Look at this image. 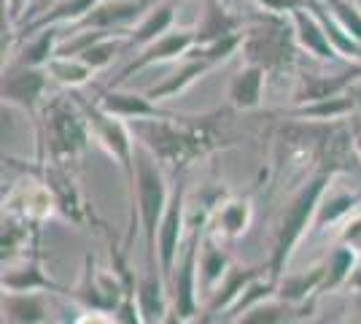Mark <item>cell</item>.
Segmentation results:
<instances>
[{
    "mask_svg": "<svg viewBox=\"0 0 361 324\" xmlns=\"http://www.w3.org/2000/svg\"><path fill=\"white\" fill-rule=\"evenodd\" d=\"M232 32H240V19L226 14L224 3H211L205 16H202V22H200V28H197V47L213 44V41L226 38Z\"/></svg>",
    "mask_w": 361,
    "mask_h": 324,
    "instance_id": "83f0119b",
    "label": "cell"
},
{
    "mask_svg": "<svg viewBox=\"0 0 361 324\" xmlns=\"http://www.w3.org/2000/svg\"><path fill=\"white\" fill-rule=\"evenodd\" d=\"M137 306L146 324H162L165 316L173 308L167 281L162 278V270H146V276L137 284Z\"/></svg>",
    "mask_w": 361,
    "mask_h": 324,
    "instance_id": "9a60e30c",
    "label": "cell"
},
{
    "mask_svg": "<svg viewBox=\"0 0 361 324\" xmlns=\"http://www.w3.org/2000/svg\"><path fill=\"white\" fill-rule=\"evenodd\" d=\"M57 38H60V35H57V28H44V30H38V35L27 38V44L22 47V54H19L16 62L32 65V68H46L49 60L57 54V47H60Z\"/></svg>",
    "mask_w": 361,
    "mask_h": 324,
    "instance_id": "1f68e13d",
    "label": "cell"
},
{
    "mask_svg": "<svg viewBox=\"0 0 361 324\" xmlns=\"http://www.w3.org/2000/svg\"><path fill=\"white\" fill-rule=\"evenodd\" d=\"M189 224L186 219V186L183 181H178V186L173 189L167 211L162 216L159 224V238H157V251H159V270L162 278L170 284V276L176 270V263L180 257V244H183V227Z\"/></svg>",
    "mask_w": 361,
    "mask_h": 324,
    "instance_id": "9c48e42d",
    "label": "cell"
},
{
    "mask_svg": "<svg viewBox=\"0 0 361 324\" xmlns=\"http://www.w3.org/2000/svg\"><path fill=\"white\" fill-rule=\"evenodd\" d=\"M359 81L356 73V65L350 62L345 73H337V76H321V73H302L300 84H297V92H294V103L305 106V103H316V100H326V97H337V95H345L353 84Z\"/></svg>",
    "mask_w": 361,
    "mask_h": 324,
    "instance_id": "4fadbf2b",
    "label": "cell"
},
{
    "mask_svg": "<svg viewBox=\"0 0 361 324\" xmlns=\"http://www.w3.org/2000/svg\"><path fill=\"white\" fill-rule=\"evenodd\" d=\"M195 47H197V30H167L157 41H151L149 47L135 52V60L130 62L108 87H121L133 73H140L143 68L159 65V62H170L176 60V57H186Z\"/></svg>",
    "mask_w": 361,
    "mask_h": 324,
    "instance_id": "30bf717a",
    "label": "cell"
},
{
    "mask_svg": "<svg viewBox=\"0 0 361 324\" xmlns=\"http://www.w3.org/2000/svg\"><path fill=\"white\" fill-rule=\"evenodd\" d=\"M334 173L331 170H318L313 179H307L300 186V192L288 200L286 211L281 216V224L275 232V246H272L270 263H267V273L270 278L281 281L286 276V268L294 257V248L300 246V241L305 238L307 227H313V219H316L318 203L324 200L326 189H329Z\"/></svg>",
    "mask_w": 361,
    "mask_h": 324,
    "instance_id": "3957f363",
    "label": "cell"
},
{
    "mask_svg": "<svg viewBox=\"0 0 361 324\" xmlns=\"http://www.w3.org/2000/svg\"><path fill=\"white\" fill-rule=\"evenodd\" d=\"M262 11H270V14H291L297 8H305L307 3L305 0H254Z\"/></svg>",
    "mask_w": 361,
    "mask_h": 324,
    "instance_id": "8d00e7d4",
    "label": "cell"
},
{
    "mask_svg": "<svg viewBox=\"0 0 361 324\" xmlns=\"http://www.w3.org/2000/svg\"><path fill=\"white\" fill-rule=\"evenodd\" d=\"M154 3H157V0H154Z\"/></svg>",
    "mask_w": 361,
    "mask_h": 324,
    "instance_id": "7dc6e473",
    "label": "cell"
},
{
    "mask_svg": "<svg viewBox=\"0 0 361 324\" xmlns=\"http://www.w3.org/2000/svg\"><path fill=\"white\" fill-rule=\"evenodd\" d=\"M6 324H46L49 303L41 292H3Z\"/></svg>",
    "mask_w": 361,
    "mask_h": 324,
    "instance_id": "ac0fdd59",
    "label": "cell"
},
{
    "mask_svg": "<svg viewBox=\"0 0 361 324\" xmlns=\"http://www.w3.org/2000/svg\"><path fill=\"white\" fill-rule=\"evenodd\" d=\"M353 149H356V155L361 157V130L356 133V136H353Z\"/></svg>",
    "mask_w": 361,
    "mask_h": 324,
    "instance_id": "b9f144b4",
    "label": "cell"
},
{
    "mask_svg": "<svg viewBox=\"0 0 361 324\" xmlns=\"http://www.w3.org/2000/svg\"><path fill=\"white\" fill-rule=\"evenodd\" d=\"M361 203V192H329L324 195V200L318 203L316 219H313V232L326 230L329 224L345 219L348 214H353V208Z\"/></svg>",
    "mask_w": 361,
    "mask_h": 324,
    "instance_id": "484cf974",
    "label": "cell"
},
{
    "mask_svg": "<svg viewBox=\"0 0 361 324\" xmlns=\"http://www.w3.org/2000/svg\"><path fill=\"white\" fill-rule=\"evenodd\" d=\"M264 270H270V268H240V265H232L229 273L224 276V281L219 284V289L211 294V306H208L205 319L219 316V311L232 308L235 300L245 292V287H248L251 281H256V278H262V276H270V273H264Z\"/></svg>",
    "mask_w": 361,
    "mask_h": 324,
    "instance_id": "e0dca14e",
    "label": "cell"
},
{
    "mask_svg": "<svg viewBox=\"0 0 361 324\" xmlns=\"http://www.w3.org/2000/svg\"><path fill=\"white\" fill-rule=\"evenodd\" d=\"M205 224H192V235L186 241V246L180 251L176 270L170 276V300L173 308L178 311L186 322H192L200 313V300H197V289H200V244H202V230Z\"/></svg>",
    "mask_w": 361,
    "mask_h": 324,
    "instance_id": "52a82bcc",
    "label": "cell"
},
{
    "mask_svg": "<svg viewBox=\"0 0 361 324\" xmlns=\"http://www.w3.org/2000/svg\"><path fill=\"white\" fill-rule=\"evenodd\" d=\"M291 25H294V35H297V44H300L307 54H313L318 60L324 62H331L337 60L340 54H337V49L331 47L329 35L324 30V25L318 22V16L305 6V8H297V11H291Z\"/></svg>",
    "mask_w": 361,
    "mask_h": 324,
    "instance_id": "5bb4252c",
    "label": "cell"
},
{
    "mask_svg": "<svg viewBox=\"0 0 361 324\" xmlns=\"http://www.w3.org/2000/svg\"><path fill=\"white\" fill-rule=\"evenodd\" d=\"M173 19H176V8H173V3H157V6H151L149 14L143 16L140 22H137V28L130 35H127V52H140L143 47H149L151 41H157L159 35H165L170 30V25H173Z\"/></svg>",
    "mask_w": 361,
    "mask_h": 324,
    "instance_id": "7402d4cb",
    "label": "cell"
},
{
    "mask_svg": "<svg viewBox=\"0 0 361 324\" xmlns=\"http://www.w3.org/2000/svg\"><path fill=\"white\" fill-rule=\"evenodd\" d=\"M232 268V260L226 257L224 248H219V244L213 241L211 235H202L200 244V287L205 294H213L219 289V284L224 281V276Z\"/></svg>",
    "mask_w": 361,
    "mask_h": 324,
    "instance_id": "603a6c76",
    "label": "cell"
},
{
    "mask_svg": "<svg viewBox=\"0 0 361 324\" xmlns=\"http://www.w3.org/2000/svg\"><path fill=\"white\" fill-rule=\"evenodd\" d=\"M46 87H49V71L46 68H32V65L14 62L3 71V87H0L3 106L19 108V111H27L35 116Z\"/></svg>",
    "mask_w": 361,
    "mask_h": 324,
    "instance_id": "ba28073f",
    "label": "cell"
},
{
    "mask_svg": "<svg viewBox=\"0 0 361 324\" xmlns=\"http://www.w3.org/2000/svg\"><path fill=\"white\" fill-rule=\"evenodd\" d=\"M213 65L202 54H197L195 49L186 54V62L180 65L176 73H170V76L162 81V84H157V87H151L149 92V97L151 100H165V97H173V95H178V92H183L186 87H192L197 78L202 76V73H208Z\"/></svg>",
    "mask_w": 361,
    "mask_h": 324,
    "instance_id": "44dd1931",
    "label": "cell"
},
{
    "mask_svg": "<svg viewBox=\"0 0 361 324\" xmlns=\"http://www.w3.org/2000/svg\"><path fill=\"white\" fill-rule=\"evenodd\" d=\"M154 0H100L84 19H78L73 30H106L111 35H121L116 30H124L130 22L143 19L149 14Z\"/></svg>",
    "mask_w": 361,
    "mask_h": 324,
    "instance_id": "8fae6325",
    "label": "cell"
},
{
    "mask_svg": "<svg viewBox=\"0 0 361 324\" xmlns=\"http://www.w3.org/2000/svg\"><path fill=\"white\" fill-rule=\"evenodd\" d=\"M353 65H356V73H359V81H361V60H359V62H353Z\"/></svg>",
    "mask_w": 361,
    "mask_h": 324,
    "instance_id": "7bdbcfd3",
    "label": "cell"
},
{
    "mask_svg": "<svg viewBox=\"0 0 361 324\" xmlns=\"http://www.w3.org/2000/svg\"><path fill=\"white\" fill-rule=\"evenodd\" d=\"M97 3H100V0H62V3H57V6L49 11V14H41L38 19H32L30 25L25 28V32L30 35V32L44 30V28H54V25H60V22L75 25L78 19H84V16L90 14Z\"/></svg>",
    "mask_w": 361,
    "mask_h": 324,
    "instance_id": "f1b7e54d",
    "label": "cell"
},
{
    "mask_svg": "<svg viewBox=\"0 0 361 324\" xmlns=\"http://www.w3.org/2000/svg\"><path fill=\"white\" fill-rule=\"evenodd\" d=\"M3 289L6 292H41V289H57V284L41 270V257L32 254V260L19 270L3 273Z\"/></svg>",
    "mask_w": 361,
    "mask_h": 324,
    "instance_id": "4316f807",
    "label": "cell"
},
{
    "mask_svg": "<svg viewBox=\"0 0 361 324\" xmlns=\"http://www.w3.org/2000/svg\"><path fill=\"white\" fill-rule=\"evenodd\" d=\"M262 11V8H259ZM297 35L291 16L262 11L254 16L251 28L243 32V57L248 65H259L270 73H283L297 60Z\"/></svg>",
    "mask_w": 361,
    "mask_h": 324,
    "instance_id": "277c9868",
    "label": "cell"
},
{
    "mask_svg": "<svg viewBox=\"0 0 361 324\" xmlns=\"http://www.w3.org/2000/svg\"><path fill=\"white\" fill-rule=\"evenodd\" d=\"M324 276H326V263L310 268L307 273L283 276L278 281V294L275 297H281L286 303H294V306H307V303H313L318 294H321Z\"/></svg>",
    "mask_w": 361,
    "mask_h": 324,
    "instance_id": "ffe728a7",
    "label": "cell"
},
{
    "mask_svg": "<svg viewBox=\"0 0 361 324\" xmlns=\"http://www.w3.org/2000/svg\"><path fill=\"white\" fill-rule=\"evenodd\" d=\"M248 222H251V200L243 198V200H226L216 214H213V227H219L221 235L226 238H238L248 230Z\"/></svg>",
    "mask_w": 361,
    "mask_h": 324,
    "instance_id": "4dcf8cb0",
    "label": "cell"
},
{
    "mask_svg": "<svg viewBox=\"0 0 361 324\" xmlns=\"http://www.w3.org/2000/svg\"><path fill=\"white\" fill-rule=\"evenodd\" d=\"M356 100L353 95H337V97H326V100H316V103H305L291 111V116L297 119H310V122H343L348 114L356 111Z\"/></svg>",
    "mask_w": 361,
    "mask_h": 324,
    "instance_id": "cb8c5ba5",
    "label": "cell"
},
{
    "mask_svg": "<svg viewBox=\"0 0 361 324\" xmlns=\"http://www.w3.org/2000/svg\"><path fill=\"white\" fill-rule=\"evenodd\" d=\"M356 248L348 246V244H340V246L331 251L326 257V276H324V287H321V294L324 292H334L337 287H348V278L356 268Z\"/></svg>",
    "mask_w": 361,
    "mask_h": 324,
    "instance_id": "f546056e",
    "label": "cell"
},
{
    "mask_svg": "<svg viewBox=\"0 0 361 324\" xmlns=\"http://www.w3.org/2000/svg\"><path fill=\"white\" fill-rule=\"evenodd\" d=\"M310 308H313V303L294 306L281 297H270V300H262L248 311H243L240 316H235L232 324H297L310 313Z\"/></svg>",
    "mask_w": 361,
    "mask_h": 324,
    "instance_id": "2e32d148",
    "label": "cell"
},
{
    "mask_svg": "<svg viewBox=\"0 0 361 324\" xmlns=\"http://www.w3.org/2000/svg\"><path fill=\"white\" fill-rule=\"evenodd\" d=\"M135 140L146 143L157 160L176 176L186 165L221 146V133L211 116H173V119H137L130 122Z\"/></svg>",
    "mask_w": 361,
    "mask_h": 324,
    "instance_id": "6da1fadb",
    "label": "cell"
},
{
    "mask_svg": "<svg viewBox=\"0 0 361 324\" xmlns=\"http://www.w3.org/2000/svg\"><path fill=\"white\" fill-rule=\"evenodd\" d=\"M310 324H329L326 319H316V322H310Z\"/></svg>",
    "mask_w": 361,
    "mask_h": 324,
    "instance_id": "f6af8a7d",
    "label": "cell"
},
{
    "mask_svg": "<svg viewBox=\"0 0 361 324\" xmlns=\"http://www.w3.org/2000/svg\"><path fill=\"white\" fill-rule=\"evenodd\" d=\"M25 6H27V0H6L8 16H11L14 22H22V11H25Z\"/></svg>",
    "mask_w": 361,
    "mask_h": 324,
    "instance_id": "f35d334b",
    "label": "cell"
},
{
    "mask_svg": "<svg viewBox=\"0 0 361 324\" xmlns=\"http://www.w3.org/2000/svg\"><path fill=\"white\" fill-rule=\"evenodd\" d=\"M0 244H3V263H11L19 254V248L27 244V224L14 219V216L3 219V238H0Z\"/></svg>",
    "mask_w": 361,
    "mask_h": 324,
    "instance_id": "d590c367",
    "label": "cell"
},
{
    "mask_svg": "<svg viewBox=\"0 0 361 324\" xmlns=\"http://www.w3.org/2000/svg\"><path fill=\"white\" fill-rule=\"evenodd\" d=\"M46 71H49V76L54 78V81H60L62 87H84L92 76H94V71H92L87 62H81L78 57H51L49 65H46Z\"/></svg>",
    "mask_w": 361,
    "mask_h": 324,
    "instance_id": "d6a6232c",
    "label": "cell"
},
{
    "mask_svg": "<svg viewBox=\"0 0 361 324\" xmlns=\"http://www.w3.org/2000/svg\"><path fill=\"white\" fill-rule=\"evenodd\" d=\"M81 108H84L87 122L92 127V138L119 162V168L127 176V184L133 189V181H135V140L133 138L135 136H133L130 124L119 119V116H114V114H106L97 103L94 106L81 103Z\"/></svg>",
    "mask_w": 361,
    "mask_h": 324,
    "instance_id": "8992f818",
    "label": "cell"
},
{
    "mask_svg": "<svg viewBox=\"0 0 361 324\" xmlns=\"http://www.w3.org/2000/svg\"><path fill=\"white\" fill-rule=\"evenodd\" d=\"M97 106L106 114H114L124 122H137V119H173L178 114L159 108L157 100H151L146 92H127L119 87H108L106 92L100 95Z\"/></svg>",
    "mask_w": 361,
    "mask_h": 324,
    "instance_id": "7c38bea8",
    "label": "cell"
},
{
    "mask_svg": "<svg viewBox=\"0 0 361 324\" xmlns=\"http://www.w3.org/2000/svg\"><path fill=\"white\" fill-rule=\"evenodd\" d=\"M353 248H356V251H361V238L356 241V244H353Z\"/></svg>",
    "mask_w": 361,
    "mask_h": 324,
    "instance_id": "ee69618b",
    "label": "cell"
},
{
    "mask_svg": "<svg viewBox=\"0 0 361 324\" xmlns=\"http://www.w3.org/2000/svg\"><path fill=\"white\" fill-rule=\"evenodd\" d=\"M211 3H224V0H211Z\"/></svg>",
    "mask_w": 361,
    "mask_h": 324,
    "instance_id": "bcb514c9",
    "label": "cell"
},
{
    "mask_svg": "<svg viewBox=\"0 0 361 324\" xmlns=\"http://www.w3.org/2000/svg\"><path fill=\"white\" fill-rule=\"evenodd\" d=\"M130 195H133V222H137L146 238V270H159L157 238L173 192L167 186L165 165L140 140H135V181Z\"/></svg>",
    "mask_w": 361,
    "mask_h": 324,
    "instance_id": "7a4b0ae2",
    "label": "cell"
},
{
    "mask_svg": "<svg viewBox=\"0 0 361 324\" xmlns=\"http://www.w3.org/2000/svg\"><path fill=\"white\" fill-rule=\"evenodd\" d=\"M267 84V71L259 65H245L238 71V76L229 81V100L238 111H254L262 106Z\"/></svg>",
    "mask_w": 361,
    "mask_h": 324,
    "instance_id": "d6986e66",
    "label": "cell"
},
{
    "mask_svg": "<svg viewBox=\"0 0 361 324\" xmlns=\"http://www.w3.org/2000/svg\"><path fill=\"white\" fill-rule=\"evenodd\" d=\"M348 289H350V292H359L361 294V260L356 263L353 273H350V278H348Z\"/></svg>",
    "mask_w": 361,
    "mask_h": 324,
    "instance_id": "ab89813d",
    "label": "cell"
},
{
    "mask_svg": "<svg viewBox=\"0 0 361 324\" xmlns=\"http://www.w3.org/2000/svg\"><path fill=\"white\" fill-rule=\"evenodd\" d=\"M348 92L353 95V100H356V106H359V111H361V84H359V81H356V84H353Z\"/></svg>",
    "mask_w": 361,
    "mask_h": 324,
    "instance_id": "60d3db41",
    "label": "cell"
},
{
    "mask_svg": "<svg viewBox=\"0 0 361 324\" xmlns=\"http://www.w3.org/2000/svg\"><path fill=\"white\" fill-rule=\"evenodd\" d=\"M119 52H127V38H114V35H106L100 41H94L92 47H87L81 54H75L81 62H87L92 71H103L111 62L119 57Z\"/></svg>",
    "mask_w": 361,
    "mask_h": 324,
    "instance_id": "836d02e7",
    "label": "cell"
},
{
    "mask_svg": "<svg viewBox=\"0 0 361 324\" xmlns=\"http://www.w3.org/2000/svg\"><path fill=\"white\" fill-rule=\"evenodd\" d=\"M73 324H116V319H114V313H108V311L87 308L84 313L75 316Z\"/></svg>",
    "mask_w": 361,
    "mask_h": 324,
    "instance_id": "74e56055",
    "label": "cell"
},
{
    "mask_svg": "<svg viewBox=\"0 0 361 324\" xmlns=\"http://www.w3.org/2000/svg\"><path fill=\"white\" fill-rule=\"evenodd\" d=\"M329 14L345 28L356 41H361V3L356 0H324Z\"/></svg>",
    "mask_w": 361,
    "mask_h": 324,
    "instance_id": "e575fe53",
    "label": "cell"
},
{
    "mask_svg": "<svg viewBox=\"0 0 361 324\" xmlns=\"http://www.w3.org/2000/svg\"><path fill=\"white\" fill-rule=\"evenodd\" d=\"M92 140V127L84 108L78 111L71 97H54L44 111L41 146L51 162H68L78 157Z\"/></svg>",
    "mask_w": 361,
    "mask_h": 324,
    "instance_id": "5b68a950",
    "label": "cell"
},
{
    "mask_svg": "<svg viewBox=\"0 0 361 324\" xmlns=\"http://www.w3.org/2000/svg\"><path fill=\"white\" fill-rule=\"evenodd\" d=\"M44 184L51 189V195H54V200H57V205H60L62 211L71 216V219H75V222H81L84 205H81V198H78V192H75L73 179L65 173L62 162H51V168H46Z\"/></svg>",
    "mask_w": 361,
    "mask_h": 324,
    "instance_id": "d4e9b609",
    "label": "cell"
}]
</instances>
